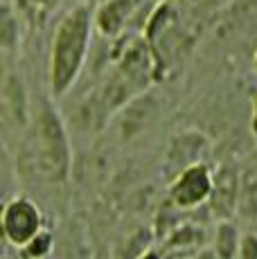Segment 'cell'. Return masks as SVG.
I'll return each instance as SVG.
<instances>
[{
    "mask_svg": "<svg viewBox=\"0 0 257 259\" xmlns=\"http://www.w3.org/2000/svg\"><path fill=\"white\" fill-rule=\"evenodd\" d=\"M93 32H95V9L88 5H77L59 21L48 59V83L54 99L66 97L77 83L91 52Z\"/></svg>",
    "mask_w": 257,
    "mask_h": 259,
    "instance_id": "1",
    "label": "cell"
},
{
    "mask_svg": "<svg viewBox=\"0 0 257 259\" xmlns=\"http://www.w3.org/2000/svg\"><path fill=\"white\" fill-rule=\"evenodd\" d=\"M27 151L34 171L50 185H63L70 176L72 147L66 124L54 108L46 106L29 124Z\"/></svg>",
    "mask_w": 257,
    "mask_h": 259,
    "instance_id": "2",
    "label": "cell"
},
{
    "mask_svg": "<svg viewBox=\"0 0 257 259\" xmlns=\"http://www.w3.org/2000/svg\"><path fill=\"white\" fill-rule=\"evenodd\" d=\"M43 212L34 201L16 196L3 210V232L12 246L23 248L43 230Z\"/></svg>",
    "mask_w": 257,
    "mask_h": 259,
    "instance_id": "3",
    "label": "cell"
},
{
    "mask_svg": "<svg viewBox=\"0 0 257 259\" xmlns=\"http://www.w3.org/2000/svg\"><path fill=\"white\" fill-rule=\"evenodd\" d=\"M215 189V174L205 162H192L176 176L169 187V196L181 210H194L210 201Z\"/></svg>",
    "mask_w": 257,
    "mask_h": 259,
    "instance_id": "4",
    "label": "cell"
},
{
    "mask_svg": "<svg viewBox=\"0 0 257 259\" xmlns=\"http://www.w3.org/2000/svg\"><path fill=\"white\" fill-rule=\"evenodd\" d=\"M142 5L145 0H102L95 9V32L104 38H117Z\"/></svg>",
    "mask_w": 257,
    "mask_h": 259,
    "instance_id": "5",
    "label": "cell"
},
{
    "mask_svg": "<svg viewBox=\"0 0 257 259\" xmlns=\"http://www.w3.org/2000/svg\"><path fill=\"white\" fill-rule=\"evenodd\" d=\"M3 111L7 124L25 126L27 124V91L23 77L14 70H5L3 79Z\"/></svg>",
    "mask_w": 257,
    "mask_h": 259,
    "instance_id": "6",
    "label": "cell"
},
{
    "mask_svg": "<svg viewBox=\"0 0 257 259\" xmlns=\"http://www.w3.org/2000/svg\"><path fill=\"white\" fill-rule=\"evenodd\" d=\"M237 196H239V181H237V171L232 167H221L219 174L215 176V189H212V210L217 217L224 221L235 212Z\"/></svg>",
    "mask_w": 257,
    "mask_h": 259,
    "instance_id": "7",
    "label": "cell"
},
{
    "mask_svg": "<svg viewBox=\"0 0 257 259\" xmlns=\"http://www.w3.org/2000/svg\"><path fill=\"white\" fill-rule=\"evenodd\" d=\"M228 0H176L181 18L187 23H201L205 18L215 16Z\"/></svg>",
    "mask_w": 257,
    "mask_h": 259,
    "instance_id": "8",
    "label": "cell"
},
{
    "mask_svg": "<svg viewBox=\"0 0 257 259\" xmlns=\"http://www.w3.org/2000/svg\"><path fill=\"white\" fill-rule=\"evenodd\" d=\"M239 246H241V239L237 228L232 226L228 219L217 226V235H215V250L219 259H235L239 255Z\"/></svg>",
    "mask_w": 257,
    "mask_h": 259,
    "instance_id": "9",
    "label": "cell"
},
{
    "mask_svg": "<svg viewBox=\"0 0 257 259\" xmlns=\"http://www.w3.org/2000/svg\"><path fill=\"white\" fill-rule=\"evenodd\" d=\"M0 36H3V50L9 54L18 46V16L12 12L9 3L3 7V25H0Z\"/></svg>",
    "mask_w": 257,
    "mask_h": 259,
    "instance_id": "10",
    "label": "cell"
},
{
    "mask_svg": "<svg viewBox=\"0 0 257 259\" xmlns=\"http://www.w3.org/2000/svg\"><path fill=\"white\" fill-rule=\"evenodd\" d=\"M52 246H54L52 235L43 228V230L38 232L27 246H23V252H25V257H29V259H46L52 252Z\"/></svg>",
    "mask_w": 257,
    "mask_h": 259,
    "instance_id": "11",
    "label": "cell"
},
{
    "mask_svg": "<svg viewBox=\"0 0 257 259\" xmlns=\"http://www.w3.org/2000/svg\"><path fill=\"white\" fill-rule=\"evenodd\" d=\"M239 257H241V259H257V235H246V237H241Z\"/></svg>",
    "mask_w": 257,
    "mask_h": 259,
    "instance_id": "12",
    "label": "cell"
},
{
    "mask_svg": "<svg viewBox=\"0 0 257 259\" xmlns=\"http://www.w3.org/2000/svg\"><path fill=\"white\" fill-rule=\"evenodd\" d=\"M244 212L257 217V181L246 189V194H244Z\"/></svg>",
    "mask_w": 257,
    "mask_h": 259,
    "instance_id": "13",
    "label": "cell"
},
{
    "mask_svg": "<svg viewBox=\"0 0 257 259\" xmlns=\"http://www.w3.org/2000/svg\"><path fill=\"white\" fill-rule=\"evenodd\" d=\"M253 133L257 136V102H255V111H253Z\"/></svg>",
    "mask_w": 257,
    "mask_h": 259,
    "instance_id": "14",
    "label": "cell"
},
{
    "mask_svg": "<svg viewBox=\"0 0 257 259\" xmlns=\"http://www.w3.org/2000/svg\"><path fill=\"white\" fill-rule=\"evenodd\" d=\"M255 68H257V50H255Z\"/></svg>",
    "mask_w": 257,
    "mask_h": 259,
    "instance_id": "15",
    "label": "cell"
}]
</instances>
